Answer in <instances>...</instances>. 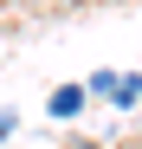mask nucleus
Listing matches in <instances>:
<instances>
[{
	"label": "nucleus",
	"mask_w": 142,
	"mask_h": 149,
	"mask_svg": "<svg viewBox=\"0 0 142 149\" xmlns=\"http://www.w3.org/2000/svg\"><path fill=\"white\" fill-rule=\"evenodd\" d=\"M84 97H90L84 84H65V91H52V104H45V110H52V117H78V110H84Z\"/></svg>",
	"instance_id": "f03ea898"
},
{
	"label": "nucleus",
	"mask_w": 142,
	"mask_h": 149,
	"mask_svg": "<svg viewBox=\"0 0 142 149\" xmlns=\"http://www.w3.org/2000/svg\"><path fill=\"white\" fill-rule=\"evenodd\" d=\"M65 149H97V143H65Z\"/></svg>",
	"instance_id": "20e7f679"
},
{
	"label": "nucleus",
	"mask_w": 142,
	"mask_h": 149,
	"mask_svg": "<svg viewBox=\"0 0 142 149\" xmlns=\"http://www.w3.org/2000/svg\"><path fill=\"white\" fill-rule=\"evenodd\" d=\"M84 91L103 97V104H116V110H129V104H142V71H90Z\"/></svg>",
	"instance_id": "f257e3e1"
},
{
	"label": "nucleus",
	"mask_w": 142,
	"mask_h": 149,
	"mask_svg": "<svg viewBox=\"0 0 142 149\" xmlns=\"http://www.w3.org/2000/svg\"><path fill=\"white\" fill-rule=\"evenodd\" d=\"M71 7H78V0H71Z\"/></svg>",
	"instance_id": "423d86ee"
},
{
	"label": "nucleus",
	"mask_w": 142,
	"mask_h": 149,
	"mask_svg": "<svg viewBox=\"0 0 142 149\" xmlns=\"http://www.w3.org/2000/svg\"><path fill=\"white\" fill-rule=\"evenodd\" d=\"M123 149H142V143H123Z\"/></svg>",
	"instance_id": "39448f33"
},
{
	"label": "nucleus",
	"mask_w": 142,
	"mask_h": 149,
	"mask_svg": "<svg viewBox=\"0 0 142 149\" xmlns=\"http://www.w3.org/2000/svg\"><path fill=\"white\" fill-rule=\"evenodd\" d=\"M65 7H71V0H65Z\"/></svg>",
	"instance_id": "0eeeda50"
},
{
	"label": "nucleus",
	"mask_w": 142,
	"mask_h": 149,
	"mask_svg": "<svg viewBox=\"0 0 142 149\" xmlns=\"http://www.w3.org/2000/svg\"><path fill=\"white\" fill-rule=\"evenodd\" d=\"M13 130H19V123H13V110H0V143H7Z\"/></svg>",
	"instance_id": "7ed1b4c3"
}]
</instances>
